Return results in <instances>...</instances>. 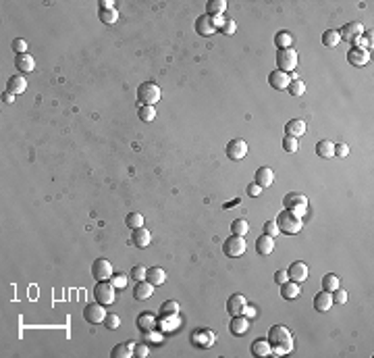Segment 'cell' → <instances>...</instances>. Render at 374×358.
Segmentation results:
<instances>
[{"label":"cell","mask_w":374,"mask_h":358,"mask_svg":"<svg viewBox=\"0 0 374 358\" xmlns=\"http://www.w3.org/2000/svg\"><path fill=\"white\" fill-rule=\"evenodd\" d=\"M268 344L273 348V356H285L293 350V336L285 325H273L268 329Z\"/></svg>","instance_id":"1"},{"label":"cell","mask_w":374,"mask_h":358,"mask_svg":"<svg viewBox=\"0 0 374 358\" xmlns=\"http://www.w3.org/2000/svg\"><path fill=\"white\" fill-rule=\"evenodd\" d=\"M277 227L280 234H287V236H295L301 232V217L291 213V211H283L279 213L277 217Z\"/></svg>","instance_id":"2"},{"label":"cell","mask_w":374,"mask_h":358,"mask_svg":"<svg viewBox=\"0 0 374 358\" xmlns=\"http://www.w3.org/2000/svg\"><path fill=\"white\" fill-rule=\"evenodd\" d=\"M160 88L154 82H144L142 86L137 88V102L139 105H148V107H154L156 102L160 100Z\"/></svg>","instance_id":"3"},{"label":"cell","mask_w":374,"mask_h":358,"mask_svg":"<svg viewBox=\"0 0 374 358\" xmlns=\"http://www.w3.org/2000/svg\"><path fill=\"white\" fill-rule=\"evenodd\" d=\"M277 65H279V71H283V73L295 71V67H297L295 48H280V50H277Z\"/></svg>","instance_id":"4"},{"label":"cell","mask_w":374,"mask_h":358,"mask_svg":"<svg viewBox=\"0 0 374 358\" xmlns=\"http://www.w3.org/2000/svg\"><path fill=\"white\" fill-rule=\"evenodd\" d=\"M283 204H285V211H291L301 217L308 211V196H303L299 192H289L283 198Z\"/></svg>","instance_id":"5"},{"label":"cell","mask_w":374,"mask_h":358,"mask_svg":"<svg viewBox=\"0 0 374 358\" xmlns=\"http://www.w3.org/2000/svg\"><path fill=\"white\" fill-rule=\"evenodd\" d=\"M245 250H248V244H245V239L241 236H231V238L225 239V244H223V252H225V256H229V258L243 256Z\"/></svg>","instance_id":"6"},{"label":"cell","mask_w":374,"mask_h":358,"mask_svg":"<svg viewBox=\"0 0 374 358\" xmlns=\"http://www.w3.org/2000/svg\"><path fill=\"white\" fill-rule=\"evenodd\" d=\"M114 290L116 287L110 281H98L96 287H94V298H96V302L108 306L114 302Z\"/></svg>","instance_id":"7"},{"label":"cell","mask_w":374,"mask_h":358,"mask_svg":"<svg viewBox=\"0 0 374 358\" xmlns=\"http://www.w3.org/2000/svg\"><path fill=\"white\" fill-rule=\"evenodd\" d=\"M339 31V38L341 40H345V42H356L360 36H364V25H362L360 21H349V23H345V25L341 27V29H337Z\"/></svg>","instance_id":"8"},{"label":"cell","mask_w":374,"mask_h":358,"mask_svg":"<svg viewBox=\"0 0 374 358\" xmlns=\"http://www.w3.org/2000/svg\"><path fill=\"white\" fill-rule=\"evenodd\" d=\"M92 275L96 281H110L112 277V264L106 258H98L92 264Z\"/></svg>","instance_id":"9"},{"label":"cell","mask_w":374,"mask_h":358,"mask_svg":"<svg viewBox=\"0 0 374 358\" xmlns=\"http://www.w3.org/2000/svg\"><path fill=\"white\" fill-rule=\"evenodd\" d=\"M106 310H104V304L100 302H94V304H88L86 310H84V319L88 323H92V325H100V323H104V319H106Z\"/></svg>","instance_id":"10"},{"label":"cell","mask_w":374,"mask_h":358,"mask_svg":"<svg viewBox=\"0 0 374 358\" xmlns=\"http://www.w3.org/2000/svg\"><path fill=\"white\" fill-rule=\"evenodd\" d=\"M245 154H248V144H245V140H241V137H235V140H231L227 144L229 160H241V158H245Z\"/></svg>","instance_id":"11"},{"label":"cell","mask_w":374,"mask_h":358,"mask_svg":"<svg viewBox=\"0 0 374 358\" xmlns=\"http://www.w3.org/2000/svg\"><path fill=\"white\" fill-rule=\"evenodd\" d=\"M191 344L195 348H210V346H214V333L210 329H195L191 333Z\"/></svg>","instance_id":"12"},{"label":"cell","mask_w":374,"mask_h":358,"mask_svg":"<svg viewBox=\"0 0 374 358\" xmlns=\"http://www.w3.org/2000/svg\"><path fill=\"white\" fill-rule=\"evenodd\" d=\"M195 31L200 33V36H212V33L218 31V27H216L214 19L208 17V15L204 13V15H200V17L195 19Z\"/></svg>","instance_id":"13"},{"label":"cell","mask_w":374,"mask_h":358,"mask_svg":"<svg viewBox=\"0 0 374 358\" xmlns=\"http://www.w3.org/2000/svg\"><path fill=\"white\" fill-rule=\"evenodd\" d=\"M287 275H289V279L295 281V283L306 281V279H308V267H306V262H301V260L291 262V267L287 269Z\"/></svg>","instance_id":"14"},{"label":"cell","mask_w":374,"mask_h":358,"mask_svg":"<svg viewBox=\"0 0 374 358\" xmlns=\"http://www.w3.org/2000/svg\"><path fill=\"white\" fill-rule=\"evenodd\" d=\"M245 296H241V294H233V296H229V300H227V313L231 315V317H237V315H243V308H245Z\"/></svg>","instance_id":"15"},{"label":"cell","mask_w":374,"mask_h":358,"mask_svg":"<svg viewBox=\"0 0 374 358\" xmlns=\"http://www.w3.org/2000/svg\"><path fill=\"white\" fill-rule=\"evenodd\" d=\"M333 294L331 292H318L316 296H314V308L318 310V313H329V310L333 308Z\"/></svg>","instance_id":"16"},{"label":"cell","mask_w":374,"mask_h":358,"mask_svg":"<svg viewBox=\"0 0 374 358\" xmlns=\"http://www.w3.org/2000/svg\"><path fill=\"white\" fill-rule=\"evenodd\" d=\"M250 329V319L245 315H237L231 319V325H229V331L233 336H243V333H248Z\"/></svg>","instance_id":"17"},{"label":"cell","mask_w":374,"mask_h":358,"mask_svg":"<svg viewBox=\"0 0 374 358\" xmlns=\"http://www.w3.org/2000/svg\"><path fill=\"white\" fill-rule=\"evenodd\" d=\"M268 84H271L275 90H287L289 84H291V77L289 73H283V71H273L271 75H268Z\"/></svg>","instance_id":"18"},{"label":"cell","mask_w":374,"mask_h":358,"mask_svg":"<svg viewBox=\"0 0 374 358\" xmlns=\"http://www.w3.org/2000/svg\"><path fill=\"white\" fill-rule=\"evenodd\" d=\"M275 181V171L271 167H260L258 171H256V177H254V183H258L260 188H268L273 186Z\"/></svg>","instance_id":"19"},{"label":"cell","mask_w":374,"mask_h":358,"mask_svg":"<svg viewBox=\"0 0 374 358\" xmlns=\"http://www.w3.org/2000/svg\"><path fill=\"white\" fill-rule=\"evenodd\" d=\"M347 61H349V65L364 67V65L370 63V52L368 50H360V48H352L347 52Z\"/></svg>","instance_id":"20"},{"label":"cell","mask_w":374,"mask_h":358,"mask_svg":"<svg viewBox=\"0 0 374 358\" xmlns=\"http://www.w3.org/2000/svg\"><path fill=\"white\" fill-rule=\"evenodd\" d=\"M152 294H154V285L150 281L142 279V281H135V287H133V298L135 300H148Z\"/></svg>","instance_id":"21"},{"label":"cell","mask_w":374,"mask_h":358,"mask_svg":"<svg viewBox=\"0 0 374 358\" xmlns=\"http://www.w3.org/2000/svg\"><path fill=\"white\" fill-rule=\"evenodd\" d=\"M27 90V79L23 75H15V77H8L6 82V92H10V94H23V92Z\"/></svg>","instance_id":"22"},{"label":"cell","mask_w":374,"mask_h":358,"mask_svg":"<svg viewBox=\"0 0 374 358\" xmlns=\"http://www.w3.org/2000/svg\"><path fill=\"white\" fill-rule=\"evenodd\" d=\"M131 241H133V244H135L137 248H148V246H150V241H152V234L148 232V229H144V227L133 229Z\"/></svg>","instance_id":"23"},{"label":"cell","mask_w":374,"mask_h":358,"mask_svg":"<svg viewBox=\"0 0 374 358\" xmlns=\"http://www.w3.org/2000/svg\"><path fill=\"white\" fill-rule=\"evenodd\" d=\"M275 250V238H271V236H260L258 239H256V252L258 254H262V256H268Z\"/></svg>","instance_id":"24"},{"label":"cell","mask_w":374,"mask_h":358,"mask_svg":"<svg viewBox=\"0 0 374 358\" xmlns=\"http://www.w3.org/2000/svg\"><path fill=\"white\" fill-rule=\"evenodd\" d=\"M146 281H150L154 287H158V285H162V283L167 281V271L162 269V267H152L146 273Z\"/></svg>","instance_id":"25"},{"label":"cell","mask_w":374,"mask_h":358,"mask_svg":"<svg viewBox=\"0 0 374 358\" xmlns=\"http://www.w3.org/2000/svg\"><path fill=\"white\" fill-rule=\"evenodd\" d=\"M15 67L19 69L21 73H29L36 69V61H33V56L31 54H17V59H15Z\"/></svg>","instance_id":"26"},{"label":"cell","mask_w":374,"mask_h":358,"mask_svg":"<svg viewBox=\"0 0 374 358\" xmlns=\"http://www.w3.org/2000/svg\"><path fill=\"white\" fill-rule=\"evenodd\" d=\"M154 327H156V317L152 313H142L137 317V329L139 331L150 333V331H154Z\"/></svg>","instance_id":"27"},{"label":"cell","mask_w":374,"mask_h":358,"mask_svg":"<svg viewBox=\"0 0 374 358\" xmlns=\"http://www.w3.org/2000/svg\"><path fill=\"white\" fill-rule=\"evenodd\" d=\"M227 10V0H210L206 4V15L208 17H223Z\"/></svg>","instance_id":"28"},{"label":"cell","mask_w":374,"mask_h":358,"mask_svg":"<svg viewBox=\"0 0 374 358\" xmlns=\"http://www.w3.org/2000/svg\"><path fill=\"white\" fill-rule=\"evenodd\" d=\"M252 354L258 356V358L271 356V354H273V348H271V344H268V340H256V342L252 344Z\"/></svg>","instance_id":"29"},{"label":"cell","mask_w":374,"mask_h":358,"mask_svg":"<svg viewBox=\"0 0 374 358\" xmlns=\"http://www.w3.org/2000/svg\"><path fill=\"white\" fill-rule=\"evenodd\" d=\"M306 133V123H303L301 119H293V121H289L285 125V135H293V137H299Z\"/></svg>","instance_id":"30"},{"label":"cell","mask_w":374,"mask_h":358,"mask_svg":"<svg viewBox=\"0 0 374 358\" xmlns=\"http://www.w3.org/2000/svg\"><path fill=\"white\" fill-rule=\"evenodd\" d=\"M280 296H283L285 300H295L299 296V283L295 281H285L283 285H280Z\"/></svg>","instance_id":"31"},{"label":"cell","mask_w":374,"mask_h":358,"mask_svg":"<svg viewBox=\"0 0 374 358\" xmlns=\"http://www.w3.org/2000/svg\"><path fill=\"white\" fill-rule=\"evenodd\" d=\"M316 154L320 158H333L335 156V144L331 140H320L316 144Z\"/></svg>","instance_id":"32"},{"label":"cell","mask_w":374,"mask_h":358,"mask_svg":"<svg viewBox=\"0 0 374 358\" xmlns=\"http://www.w3.org/2000/svg\"><path fill=\"white\" fill-rule=\"evenodd\" d=\"M339 42H341V38H339V31L337 29H326L322 33V44L326 46V48H337Z\"/></svg>","instance_id":"33"},{"label":"cell","mask_w":374,"mask_h":358,"mask_svg":"<svg viewBox=\"0 0 374 358\" xmlns=\"http://www.w3.org/2000/svg\"><path fill=\"white\" fill-rule=\"evenodd\" d=\"M339 281H341V279H339V277L335 275V273H329V275H324L322 277V290L324 292H335L337 290V287H339Z\"/></svg>","instance_id":"34"},{"label":"cell","mask_w":374,"mask_h":358,"mask_svg":"<svg viewBox=\"0 0 374 358\" xmlns=\"http://www.w3.org/2000/svg\"><path fill=\"white\" fill-rule=\"evenodd\" d=\"M231 232H233V236L245 238V234L250 232V225H248V221H245V219H235V221L231 223Z\"/></svg>","instance_id":"35"},{"label":"cell","mask_w":374,"mask_h":358,"mask_svg":"<svg viewBox=\"0 0 374 358\" xmlns=\"http://www.w3.org/2000/svg\"><path fill=\"white\" fill-rule=\"evenodd\" d=\"M289 94L291 96H303V92H306V84H303V79L299 77H291V84H289Z\"/></svg>","instance_id":"36"},{"label":"cell","mask_w":374,"mask_h":358,"mask_svg":"<svg viewBox=\"0 0 374 358\" xmlns=\"http://www.w3.org/2000/svg\"><path fill=\"white\" fill-rule=\"evenodd\" d=\"M137 115H139V119H142L144 123H150V121L156 119V109L154 107H148V105H139Z\"/></svg>","instance_id":"37"},{"label":"cell","mask_w":374,"mask_h":358,"mask_svg":"<svg viewBox=\"0 0 374 358\" xmlns=\"http://www.w3.org/2000/svg\"><path fill=\"white\" fill-rule=\"evenodd\" d=\"M275 44L279 46V50L280 48H291V44H293V36H291L289 31H279L275 36Z\"/></svg>","instance_id":"38"},{"label":"cell","mask_w":374,"mask_h":358,"mask_svg":"<svg viewBox=\"0 0 374 358\" xmlns=\"http://www.w3.org/2000/svg\"><path fill=\"white\" fill-rule=\"evenodd\" d=\"M110 356H112V358H131V356H133V350H131L127 344H116L114 348H112V352H110Z\"/></svg>","instance_id":"39"},{"label":"cell","mask_w":374,"mask_h":358,"mask_svg":"<svg viewBox=\"0 0 374 358\" xmlns=\"http://www.w3.org/2000/svg\"><path fill=\"white\" fill-rule=\"evenodd\" d=\"M125 225L129 227V229H139V227H144V217L139 215V213H129L125 217Z\"/></svg>","instance_id":"40"},{"label":"cell","mask_w":374,"mask_h":358,"mask_svg":"<svg viewBox=\"0 0 374 358\" xmlns=\"http://www.w3.org/2000/svg\"><path fill=\"white\" fill-rule=\"evenodd\" d=\"M177 313H179V304L175 302V300H167V302L160 306V315L162 317H175Z\"/></svg>","instance_id":"41"},{"label":"cell","mask_w":374,"mask_h":358,"mask_svg":"<svg viewBox=\"0 0 374 358\" xmlns=\"http://www.w3.org/2000/svg\"><path fill=\"white\" fill-rule=\"evenodd\" d=\"M283 150H285V152H289V154L297 152V150H299L297 137H293V135H285V137H283Z\"/></svg>","instance_id":"42"},{"label":"cell","mask_w":374,"mask_h":358,"mask_svg":"<svg viewBox=\"0 0 374 358\" xmlns=\"http://www.w3.org/2000/svg\"><path fill=\"white\" fill-rule=\"evenodd\" d=\"M352 46H354V48H360V50H368L372 46V33L364 31V36H360L356 42H352Z\"/></svg>","instance_id":"43"},{"label":"cell","mask_w":374,"mask_h":358,"mask_svg":"<svg viewBox=\"0 0 374 358\" xmlns=\"http://www.w3.org/2000/svg\"><path fill=\"white\" fill-rule=\"evenodd\" d=\"M98 17H100L102 23H106V25H112V23L119 21V13H116L114 8H112V10H100Z\"/></svg>","instance_id":"44"},{"label":"cell","mask_w":374,"mask_h":358,"mask_svg":"<svg viewBox=\"0 0 374 358\" xmlns=\"http://www.w3.org/2000/svg\"><path fill=\"white\" fill-rule=\"evenodd\" d=\"M119 325H121V319H119V315H114V313H108L106 315V319H104V327L106 329H119Z\"/></svg>","instance_id":"45"},{"label":"cell","mask_w":374,"mask_h":358,"mask_svg":"<svg viewBox=\"0 0 374 358\" xmlns=\"http://www.w3.org/2000/svg\"><path fill=\"white\" fill-rule=\"evenodd\" d=\"M146 273H148V269L142 267V264H137V267L131 269V279L133 281H142V279H146Z\"/></svg>","instance_id":"46"},{"label":"cell","mask_w":374,"mask_h":358,"mask_svg":"<svg viewBox=\"0 0 374 358\" xmlns=\"http://www.w3.org/2000/svg\"><path fill=\"white\" fill-rule=\"evenodd\" d=\"M110 283L116 287V290H125V287H127V277L125 275H112Z\"/></svg>","instance_id":"47"},{"label":"cell","mask_w":374,"mask_h":358,"mask_svg":"<svg viewBox=\"0 0 374 358\" xmlns=\"http://www.w3.org/2000/svg\"><path fill=\"white\" fill-rule=\"evenodd\" d=\"M220 31H223L225 36H233V33L237 31V23L233 21V19H227V21H225V25L220 27Z\"/></svg>","instance_id":"48"},{"label":"cell","mask_w":374,"mask_h":358,"mask_svg":"<svg viewBox=\"0 0 374 358\" xmlns=\"http://www.w3.org/2000/svg\"><path fill=\"white\" fill-rule=\"evenodd\" d=\"M333 302H337V304H345V302H347V292L341 290V287H337V290L333 292Z\"/></svg>","instance_id":"49"},{"label":"cell","mask_w":374,"mask_h":358,"mask_svg":"<svg viewBox=\"0 0 374 358\" xmlns=\"http://www.w3.org/2000/svg\"><path fill=\"white\" fill-rule=\"evenodd\" d=\"M264 234L271 236V238H275L277 234H280L279 227H277V221H266V223H264Z\"/></svg>","instance_id":"50"},{"label":"cell","mask_w":374,"mask_h":358,"mask_svg":"<svg viewBox=\"0 0 374 358\" xmlns=\"http://www.w3.org/2000/svg\"><path fill=\"white\" fill-rule=\"evenodd\" d=\"M148 354H150V350H148V346H146V344H135L133 356H137V358H146Z\"/></svg>","instance_id":"51"},{"label":"cell","mask_w":374,"mask_h":358,"mask_svg":"<svg viewBox=\"0 0 374 358\" xmlns=\"http://www.w3.org/2000/svg\"><path fill=\"white\" fill-rule=\"evenodd\" d=\"M13 50H15L17 54H25V50H27V42H25V40H21V38H17V40L13 42Z\"/></svg>","instance_id":"52"},{"label":"cell","mask_w":374,"mask_h":358,"mask_svg":"<svg viewBox=\"0 0 374 358\" xmlns=\"http://www.w3.org/2000/svg\"><path fill=\"white\" fill-rule=\"evenodd\" d=\"M349 154V146L347 144H335V156L345 158Z\"/></svg>","instance_id":"53"},{"label":"cell","mask_w":374,"mask_h":358,"mask_svg":"<svg viewBox=\"0 0 374 358\" xmlns=\"http://www.w3.org/2000/svg\"><path fill=\"white\" fill-rule=\"evenodd\" d=\"M262 194V188L258 186V183H250L248 186V196H252V198H256V196Z\"/></svg>","instance_id":"54"},{"label":"cell","mask_w":374,"mask_h":358,"mask_svg":"<svg viewBox=\"0 0 374 358\" xmlns=\"http://www.w3.org/2000/svg\"><path fill=\"white\" fill-rule=\"evenodd\" d=\"M275 281H277L279 285H283L285 281H289V275H287V271H277V273H275Z\"/></svg>","instance_id":"55"},{"label":"cell","mask_w":374,"mask_h":358,"mask_svg":"<svg viewBox=\"0 0 374 358\" xmlns=\"http://www.w3.org/2000/svg\"><path fill=\"white\" fill-rule=\"evenodd\" d=\"M112 8H114L112 0H102V2H100V10H112Z\"/></svg>","instance_id":"56"},{"label":"cell","mask_w":374,"mask_h":358,"mask_svg":"<svg viewBox=\"0 0 374 358\" xmlns=\"http://www.w3.org/2000/svg\"><path fill=\"white\" fill-rule=\"evenodd\" d=\"M243 315L248 317V319H254V317H256V308H252V306L245 304V308H243Z\"/></svg>","instance_id":"57"},{"label":"cell","mask_w":374,"mask_h":358,"mask_svg":"<svg viewBox=\"0 0 374 358\" xmlns=\"http://www.w3.org/2000/svg\"><path fill=\"white\" fill-rule=\"evenodd\" d=\"M2 102H6V105H13V102H15V94H10V92H4V94H2Z\"/></svg>","instance_id":"58"}]
</instances>
